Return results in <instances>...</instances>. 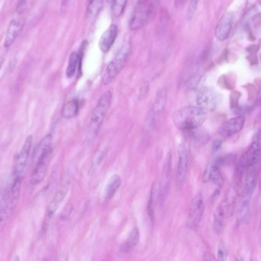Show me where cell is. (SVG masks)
I'll use <instances>...</instances> for the list:
<instances>
[{"instance_id": "6da1fadb", "label": "cell", "mask_w": 261, "mask_h": 261, "mask_svg": "<svg viewBox=\"0 0 261 261\" xmlns=\"http://www.w3.org/2000/svg\"><path fill=\"white\" fill-rule=\"evenodd\" d=\"M206 113L198 107L187 106L180 108L172 115L174 125L180 130H193L205 121Z\"/></svg>"}, {"instance_id": "7a4b0ae2", "label": "cell", "mask_w": 261, "mask_h": 261, "mask_svg": "<svg viewBox=\"0 0 261 261\" xmlns=\"http://www.w3.org/2000/svg\"><path fill=\"white\" fill-rule=\"evenodd\" d=\"M22 179V177L14 178L11 187L6 192L4 206L0 212V233L4 230L7 221L11 216L19 202Z\"/></svg>"}, {"instance_id": "3957f363", "label": "cell", "mask_w": 261, "mask_h": 261, "mask_svg": "<svg viewBox=\"0 0 261 261\" xmlns=\"http://www.w3.org/2000/svg\"><path fill=\"white\" fill-rule=\"evenodd\" d=\"M131 54L130 44H125L118 53L114 56L113 60L108 64L102 77V83L108 85L112 83L117 79L120 71H122Z\"/></svg>"}, {"instance_id": "277c9868", "label": "cell", "mask_w": 261, "mask_h": 261, "mask_svg": "<svg viewBox=\"0 0 261 261\" xmlns=\"http://www.w3.org/2000/svg\"><path fill=\"white\" fill-rule=\"evenodd\" d=\"M155 16V7L150 0H140L134 8L129 22V29L132 31L141 30L146 27Z\"/></svg>"}, {"instance_id": "5b68a950", "label": "cell", "mask_w": 261, "mask_h": 261, "mask_svg": "<svg viewBox=\"0 0 261 261\" xmlns=\"http://www.w3.org/2000/svg\"><path fill=\"white\" fill-rule=\"evenodd\" d=\"M111 100L112 94L111 91H107L100 96L97 105L93 110L89 123L90 133L93 137L97 136V133L99 132L103 120L109 111Z\"/></svg>"}, {"instance_id": "8992f818", "label": "cell", "mask_w": 261, "mask_h": 261, "mask_svg": "<svg viewBox=\"0 0 261 261\" xmlns=\"http://www.w3.org/2000/svg\"><path fill=\"white\" fill-rule=\"evenodd\" d=\"M195 105L205 113L215 111L218 105L216 93L208 87L199 88L195 94Z\"/></svg>"}, {"instance_id": "52a82bcc", "label": "cell", "mask_w": 261, "mask_h": 261, "mask_svg": "<svg viewBox=\"0 0 261 261\" xmlns=\"http://www.w3.org/2000/svg\"><path fill=\"white\" fill-rule=\"evenodd\" d=\"M33 137L30 135L25 139L22 149L19 151V154L16 155V160L13 166V175L14 178L16 177H22L24 171L27 167L29 158H30V152H31L32 145H33Z\"/></svg>"}, {"instance_id": "ba28073f", "label": "cell", "mask_w": 261, "mask_h": 261, "mask_svg": "<svg viewBox=\"0 0 261 261\" xmlns=\"http://www.w3.org/2000/svg\"><path fill=\"white\" fill-rule=\"evenodd\" d=\"M204 205L202 195L198 193L193 198L190 204L189 216H188V226L191 228H195L198 226L204 214Z\"/></svg>"}, {"instance_id": "9c48e42d", "label": "cell", "mask_w": 261, "mask_h": 261, "mask_svg": "<svg viewBox=\"0 0 261 261\" xmlns=\"http://www.w3.org/2000/svg\"><path fill=\"white\" fill-rule=\"evenodd\" d=\"M69 190L68 185H65L62 186L53 197V199L50 201L49 204L47 206L46 212H45V220H44L43 227L46 228L48 224L54 217L55 214L59 209V206L62 204V201L65 199Z\"/></svg>"}, {"instance_id": "30bf717a", "label": "cell", "mask_w": 261, "mask_h": 261, "mask_svg": "<svg viewBox=\"0 0 261 261\" xmlns=\"http://www.w3.org/2000/svg\"><path fill=\"white\" fill-rule=\"evenodd\" d=\"M233 25V15L227 13L223 15L215 28V37L220 42L226 40L229 37Z\"/></svg>"}, {"instance_id": "8fae6325", "label": "cell", "mask_w": 261, "mask_h": 261, "mask_svg": "<svg viewBox=\"0 0 261 261\" xmlns=\"http://www.w3.org/2000/svg\"><path fill=\"white\" fill-rule=\"evenodd\" d=\"M245 119L243 117H236L229 119L220 127V135L224 137H230L239 133L244 127Z\"/></svg>"}, {"instance_id": "7c38bea8", "label": "cell", "mask_w": 261, "mask_h": 261, "mask_svg": "<svg viewBox=\"0 0 261 261\" xmlns=\"http://www.w3.org/2000/svg\"><path fill=\"white\" fill-rule=\"evenodd\" d=\"M178 167H177V181L181 184L186 180L188 170V160L189 154L188 149L184 143H181L178 146Z\"/></svg>"}, {"instance_id": "4fadbf2b", "label": "cell", "mask_w": 261, "mask_h": 261, "mask_svg": "<svg viewBox=\"0 0 261 261\" xmlns=\"http://www.w3.org/2000/svg\"><path fill=\"white\" fill-rule=\"evenodd\" d=\"M51 143H53V136L51 134H47L44 138L42 139L39 144L36 146L33 153V163H36L41 160L49 156L51 151Z\"/></svg>"}, {"instance_id": "5bb4252c", "label": "cell", "mask_w": 261, "mask_h": 261, "mask_svg": "<svg viewBox=\"0 0 261 261\" xmlns=\"http://www.w3.org/2000/svg\"><path fill=\"white\" fill-rule=\"evenodd\" d=\"M247 167L248 166H256L259 163L260 158V134L256 133L253 137L251 145L249 148L247 153L244 155Z\"/></svg>"}, {"instance_id": "9a60e30c", "label": "cell", "mask_w": 261, "mask_h": 261, "mask_svg": "<svg viewBox=\"0 0 261 261\" xmlns=\"http://www.w3.org/2000/svg\"><path fill=\"white\" fill-rule=\"evenodd\" d=\"M118 34V29L114 24L110 25L109 28L102 34L98 45L100 51L103 53H108L114 45Z\"/></svg>"}, {"instance_id": "2e32d148", "label": "cell", "mask_w": 261, "mask_h": 261, "mask_svg": "<svg viewBox=\"0 0 261 261\" xmlns=\"http://www.w3.org/2000/svg\"><path fill=\"white\" fill-rule=\"evenodd\" d=\"M237 194L238 193H237L236 188L234 186L229 188L222 202L220 204L224 212L225 218L231 216L234 212L235 207H236L237 195H238Z\"/></svg>"}, {"instance_id": "e0dca14e", "label": "cell", "mask_w": 261, "mask_h": 261, "mask_svg": "<svg viewBox=\"0 0 261 261\" xmlns=\"http://www.w3.org/2000/svg\"><path fill=\"white\" fill-rule=\"evenodd\" d=\"M245 176V186H244L243 194L251 198L255 188H256V177H257V169L256 166H248L247 168Z\"/></svg>"}, {"instance_id": "ac0fdd59", "label": "cell", "mask_w": 261, "mask_h": 261, "mask_svg": "<svg viewBox=\"0 0 261 261\" xmlns=\"http://www.w3.org/2000/svg\"><path fill=\"white\" fill-rule=\"evenodd\" d=\"M166 103H167V92H166V90L165 88H162L157 92L155 100H154L153 106H152V111H151V113H152L151 117L154 119V120H155L156 117L158 118L164 112Z\"/></svg>"}, {"instance_id": "d6986e66", "label": "cell", "mask_w": 261, "mask_h": 261, "mask_svg": "<svg viewBox=\"0 0 261 261\" xmlns=\"http://www.w3.org/2000/svg\"><path fill=\"white\" fill-rule=\"evenodd\" d=\"M22 29V23L19 19H14L10 22L4 42L6 48H10L14 43Z\"/></svg>"}, {"instance_id": "ffe728a7", "label": "cell", "mask_w": 261, "mask_h": 261, "mask_svg": "<svg viewBox=\"0 0 261 261\" xmlns=\"http://www.w3.org/2000/svg\"><path fill=\"white\" fill-rule=\"evenodd\" d=\"M48 157L41 160L39 163L35 165V169L32 173L30 182L33 186H36L43 181L48 171Z\"/></svg>"}, {"instance_id": "44dd1931", "label": "cell", "mask_w": 261, "mask_h": 261, "mask_svg": "<svg viewBox=\"0 0 261 261\" xmlns=\"http://www.w3.org/2000/svg\"><path fill=\"white\" fill-rule=\"evenodd\" d=\"M204 181H212L218 187L221 188L224 183V178L218 165L214 164L209 169H206L204 175Z\"/></svg>"}, {"instance_id": "7402d4cb", "label": "cell", "mask_w": 261, "mask_h": 261, "mask_svg": "<svg viewBox=\"0 0 261 261\" xmlns=\"http://www.w3.org/2000/svg\"><path fill=\"white\" fill-rule=\"evenodd\" d=\"M170 155H169V157H168L166 164L164 166V169H163V186H161V187L160 186V196L161 201H163L165 198H166V195H167L168 187H169V177H170Z\"/></svg>"}, {"instance_id": "603a6c76", "label": "cell", "mask_w": 261, "mask_h": 261, "mask_svg": "<svg viewBox=\"0 0 261 261\" xmlns=\"http://www.w3.org/2000/svg\"><path fill=\"white\" fill-rule=\"evenodd\" d=\"M250 197L242 193V197L237 212V220L238 223L244 222L247 219L250 209Z\"/></svg>"}, {"instance_id": "cb8c5ba5", "label": "cell", "mask_w": 261, "mask_h": 261, "mask_svg": "<svg viewBox=\"0 0 261 261\" xmlns=\"http://www.w3.org/2000/svg\"><path fill=\"white\" fill-rule=\"evenodd\" d=\"M120 186H121V178L118 175H113L108 181L105 189V199L107 201L111 199Z\"/></svg>"}, {"instance_id": "d4e9b609", "label": "cell", "mask_w": 261, "mask_h": 261, "mask_svg": "<svg viewBox=\"0 0 261 261\" xmlns=\"http://www.w3.org/2000/svg\"><path fill=\"white\" fill-rule=\"evenodd\" d=\"M159 197H160V185L155 182L152 185L149 201H148V213L151 220L154 219V211H155V204L158 201Z\"/></svg>"}, {"instance_id": "484cf974", "label": "cell", "mask_w": 261, "mask_h": 261, "mask_svg": "<svg viewBox=\"0 0 261 261\" xmlns=\"http://www.w3.org/2000/svg\"><path fill=\"white\" fill-rule=\"evenodd\" d=\"M139 241H140V230L137 227H134L129 233L127 240L122 246L121 251L123 253H128L138 244Z\"/></svg>"}, {"instance_id": "4316f807", "label": "cell", "mask_w": 261, "mask_h": 261, "mask_svg": "<svg viewBox=\"0 0 261 261\" xmlns=\"http://www.w3.org/2000/svg\"><path fill=\"white\" fill-rule=\"evenodd\" d=\"M79 111V103L77 100H73L65 103L62 109V116L67 120L74 118Z\"/></svg>"}, {"instance_id": "83f0119b", "label": "cell", "mask_w": 261, "mask_h": 261, "mask_svg": "<svg viewBox=\"0 0 261 261\" xmlns=\"http://www.w3.org/2000/svg\"><path fill=\"white\" fill-rule=\"evenodd\" d=\"M103 5V0H89L87 8V16L90 20H94L98 16Z\"/></svg>"}, {"instance_id": "f1b7e54d", "label": "cell", "mask_w": 261, "mask_h": 261, "mask_svg": "<svg viewBox=\"0 0 261 261\" xmlns=\"http://www.w3.org/2000/svg\"><path fill=\"white\" fill-rule=\"evenodd\" d=\"M79 62H80V56L79 53L76 51L71 53L66 69V76L68 79H72L75 75L79 68Z\"/></svg>"}, {"instance_id": "f546056e", "label": "cell", "mask_w": 261, "mask_h": 261, "mask_svg": "<svg viewBox=\"0 0 261 261\" xmlns=\"http://www.w3.org/2000/svg\"><path fill=\"white\" fill-rule=\"evenodd\" d=\"M224 218L225 216H224V212H223L221 206L219 205L214 213L213 228L216 233H219L222 231L223 227H224Z\"/></svg>"}, {"instance_id": "4dcf8cb0", "label": "cell", "mask_w": 261, "mask_h": 261, "mask_svg": "<svg viewBox=\"0 0 261 261\" xmlns=\"http://www.w3.org/2000/svg\"><path fill=\"white\" fill-rule=\"evenodd\" d=\"M127 0H112L111 10L114 17L118 18L123 14Z\"/></svg>"}, {"instance_id": "1f68e13d", "label": "cell", "mask_w": 261, "mask_h": 261, "mask_svg": "<svg viewBox=\"0 0 261 261\" xmlns=\"http://www.w3.org/2000/svg\"><path fill=\"white\" fill-rule=\"evenodd\" d=\"M198 1L199 0H190L187 10L188 20H192L194 16H195L197 9H198Z\"/></svg>"}, {"instance_id": "d6a6232c", "label": "cell", "mask_w": 261, "mask_h": 261, "mask_svg": "<svg viewBox=\"0 0 261 261\" xmlns=\"http://www.w3.org/2000/svg\"><path fill=\"white\" fill-rule=\"evenodd\" d=\"M217 255H218V259H219V260L224 261L227 259V248H226L225 245L222 244V243H221L219 246H218Z\"/></svg>"}, {"instance_id": "836d02e7", "label": "cell", "mask_w": 261, "mask_h": 261, "mask_svg": "<svg viewBox=\"0 0 261 261\" xmlns=\"http://www.w3.org/2000/svg\"><path fill=\"white\" fill-rule=\"evenodd\" d=\"M73 207L71 204H68V207L65 209L63 213H62V219H65V218H69L70 215H71V212H72Z\"/></svg>"}, {"instance_id": "e575fe53", "label": "cell", "mask_w": 261, "mask_h": 261, "mask_svg": "<svg viewBox=\"0 0 261 261\" xmlns=\"http://www.w3.org/2000/svg\"><path fill=\"white\" fill-rule=\"evenodd\" d=\"M6 192H7V189H0V212H1V210H2L3 206H4Z\"/></svg>"}, {"instance_id": "d590c367", "label": "cell", "mask_w": 261, "mask_h": 261, "mask_svg": "<svg viewBox=\"0 0 261 261\" xmlns=\"http://www.w3.org/2000/svg\"><path fill=\"white\" fill-rule=\"evenodd\" d=\"M221 144H222V142H221V140H215V141L214 142L213 145H212V150H213L214 152H217V151L221 148Z\"/></svg>"}, {"instance_id": "8d00e7d4", "label": "cell", "mask_w": 261, "mask_h": 261, "mask_svg": "<svg viewBox=\"0 0 261 261\" xmlns=\"http://www.w3.org/2000/svg\"><path fill=\"white\" fill-rule=\"evenodd\" d=\"M183 3H184V0H175V4L178 7L182 5Z\"/></svg>"}, {"instance_id": "74e56055", "label": "cell", "mask_w": 261, "mask_h": 261, "mask_svg": "<svg viewBox=\"0 0 261 261\" xmlns=\"http://www.w3.org/2000/svg\"><path fill=\"white\" fill-rule=\"evenodd\" d=\"M4 59H1V58H0V69H1V68H2V66H3V65H4Z\"/></svg>"}, {"instance_id": "f35d334b", "label": "cell", "mask_w": 261, "mask_h": 261, "mask_svg": "<svg viewBox=\"0 0 261 261\" xmlns=\"http://www.w3.org/2000/svg\"><path fill=\"white\" fill-rule=\"evenodd\" d=\"M65 2H69L70 0H65Z\"/></svg>"}, {"instance_id": "ab89813d", "label": "cell", "mask_w": 261, "mask_h": 261, "mask_svg": "<svg viewBox=\"0 0 261 261\" xmlns=\"http://www.w3.org/2000/svg\"><path fill=\"white\" fill-rule=\"evenodd\" d=\"M108 1H109L110 3L112 2V0H108Z\"/></svg>"}]
</instances>
